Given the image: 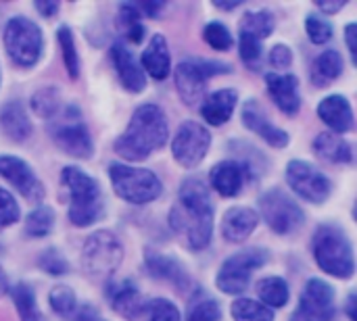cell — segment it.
Masks as SVG:
<instances>
[{
  "mask_svg": "<svg viewBox=\"0 0 357 321\" xmlns=\"http://www.w3.org/2000/svg\"><path fill=\"white\" fill-rule=\"evenodd\" d=\"M169 226L184 236L192 251H203L211 244L213 236V205L207 182L190 175L180 184L178 203L169 211Z\"/></svg>",
  "mask_w": 357,
  "mask_h": 321,
  "instance_id": "6da1fadb",
  "label": "cell"
},
{
  "mask_svg": "<svg viewBox=\"0 0 357 321\" xmlns=\"http://www.w3.org/2000/svg\"><path fill=\"white\" fill-rule=\"evenodd\" d=\"M167 138H169V125L163 109L159 104L146 102L134 111L128 130L115 140L113 148L121 159L140 163L149 159L155 150L163 148Z\"/></svg>",
  "mask_w": 357,
  "mask_h": 321,
  "instance_id": "7a4b0ae2",
  "label": "cell"
},
{
  "mask_svg": "<svg viewBox=\"0 0 357 321\" xmlns=\"http://www.w3.org/2000/svg\"><path fill=\"white\" fill-rule=\"evenodd\" d=\"M61 184L69 194V221L75 228H88L102 219L105 198L96 178L79 167L67 165L61 171Z\"/></svg>",
  "mask_w": 357,
  "mask_h": 321,
  "instance_id": "3957f363",
  "label": "cell"
},
{
  "mask_svg": "<svg viewBox=\"0 0 357 321\" xmlns=\"http://www.w3.org/2000/svg\"><path fill=\"white\" fill-rule=\"evenodd\" d=\"M312 253L318 267L339 280H349L356 274L354 244L347 232L337 224H322L312 236Z\"/></svg>",
  "mask_w": 357,
  "mask_h": 321,
  "instance_id": "277c9868",
  "label": "cell"
},
{
  "mask_svg": "<svg viewBox=\"0 0 357 321\" xmlns=\"http://www.w3.org/2000/svg\"><path fill=\"white\" fill-rule=\"evenodd\" d=\"M48 134L50 140L69 157L90 159L94 155V142L90 130L82 117L79 107L73 102L63 104L61 111L52 119H48Z\"/></svg>",
  "mask_w": 357,
  "mask_h": 321,
  "instance_id": "5b68a950",
  "label": "cell"
},
{
  "mask_svg": "<svg viewBox=\"0 0 357 321\" xmlns=\"http://www.w3.org/2000/svg\"><path fill=\"white\" fill-rule=\"evenodd\" d=\"M109 178L115 194L130 205H149L163 194V184L159 175L144 167L111 163Z\"/></svg>",
  "mask_w": 357,
  "mask_h": 321,
  "instance_id": "8992f818",
  "label": "cell"
},
{
  "mask_svg": "<svg viewBox=\"0 0 357 321\" xmlns=\"http://www.w3.org/2000/svg\"><path fill=\"white\" fill-rule=\"evenodd\" d=\"M232 73V65L211 58H184L174 69L176 90L184 104L195 107L205 100L207 81L213 75Z\"/></svg>",
  "mask_w": 357,
  "mask_h": 321,
  "instance_id": "52a82bcc",
  "label": "cell"
},
{
  "mask_svg": "<svg viewBox=\"0 0 357 321\" xmlns=\"http://www.w3.org/2000/svg\"><path fill=\"white\" fill-rule=\"evenodd\" d=\"M6 54L17 67H33L44 50V33L40 25L27 17H13L4 25L2 36Z\"/></svg>",
  "mask_w": 357,
  "mask_h": 321,
  "instance_id": "ba28073f",
  "label": "cell"
},
{
  "mask_svg": "<svg viewBox=\"0 0 357 321\" xmlns=\"http://www.w3.org/2000/svg\"><path fill=\"white\" fill-rule=\"evenodd\" d=\"M123 261L121 240L109 232L98 230L90 234L82 249V267L94 280H109Z\"/></svg>",
  "mask_w": 357,
  "mask_h": 321,
  "instance_id": "9c48e42d",
  "label": "cell"
},
{
  "mask_svg": "<svg viewBox=\"0 0 357 321\" xmlns=\"http://www.w3.org/2000/svg\"><path fill=\"white\" fill-rule=\"evenodd\" d=\"M259 217L278 236H291L305 224V213L282 188H272L259 196Z\"/></svg>",
  "mask_w": 357,
  "mask_h": 321,
  "instance_id": "30bf717a",
  "label": "cell"
},
{
  "mask_svg": "<svg viewBox=\"0 0 357 321\" xmlns=\"http://www.w3.org/2000/svg\"><path fill=\"white\" fill-rule=\"evenodd\" d=\"M268 261L270 253L266 249H245L241 253H234L222 263L215 276V284L224 295H241L247 290L253 272L264 267Z\"/></svg>",
  "mask_w": 357,
  "mask_h": 321,
  "instance_id": "8fae6325",
  "label": "cell"
},
{
  "mask_svg": "<svg viewBox=\"0 0 357 321\" xmlns=\"http://www.w3.org/2000/svg\"><path fill=\"white\" fill-rule=\"evenodd\" d=\"M287 184L299 198L312 205H324L333 194L331 178L324 175L316 165L301 159H295L287 165Z\"/></svg>",
  "mask_w": 357,
  "mask_h": 321,
  "instance_id": "7c38bea8",
  "label": "cell"
},
{
  "mask_svg": "<svg viewBox=\"0 0 357 321\" xmlns=\"http://www.w3.org/2000/svg\"><path fill=\"white\" fill-rule=\"evenodd\" d=\"M211 146V134L197 121H184L172 142V157L184 169H195L203 163Z\"/></svg>",
  "mask_w": 357,
  "mask_h": 321,
  "instance_id": "4fadbf2b",
  "label": "cell"
},
{
  "mask_svg": "<svg viewBox=\"0 0 357 321\" xmlns=\"http://www.w3.org/2000/svg\"><path fill=\"white\" fill-rule=\"evenodd\" d=\"M333 318H335V288L320 278L307 280L299 305L291 315V321H333Z\"/></svg>",
  "mask_w": 357,
  "mask_h": 321,
  "instance_id": "5bb4252c",
  "label": "cell"
},
{
  "mask_svg": "<svg viewBox=\"0 0 357 321\" xmlns=\"http://www.w3.org/2000/svg\"><path fill=\"white\" fill-rule=\"evenodd\" d=\"M0 178H4L25 201L42 205L46 190L27 161L13 155H0Z\"/></svg>",
  "mask_w": 357,
  "mask_h": 321,
  "instance_id": "9a60e30c",
  "label": "cell"
},
{
  "mask_svg": "<svg viewBox=\"0 0 357 321\" xmlns=\"http://www.w3.org/2000/svg\"><path fill=\"white\" fill-rule=\"evenodd\" d=\"M241 117H243L245 127L251 130L253 134H257V136H259L264 142H268L272 148H284V146H289L291 136H289L282 127H278V125H274V123L270 121L268 113L264 111V107H261L257 100L249 98V100L243 104V109H241Z\"/></svg>",
  "mask_w": 357,
  "mask_h": 321,
  "instance_id": "2e32d148",
  "label": "cell"
},
{
  "mask_svg": "<svg viewBox=\"0 0 357 321\" xmlns=\"http://www.w3.org/2000/svg\"><path fill=\"white\" fill-rule=\"evenodd\" d=\"M253 173L249 171V167L243 163V161H236V159H228V161H222L218 163L211 171H209V186L226 196V198H232V196H238L247 184V180L251 178Z\"/></svg>",
  "mask_w": 357,
  "mask_h": 321,
  "instance_id": "e0dca14e",
  "label": "cell"
},
{
  "mask_svg": "<svg viewBox=\"0 0 357 321\" xmlns=\"http://www.w3.org/2000/svg\"><path fill=\"white\" fill-rule=\"evenodd\" d=\"M105 297L109 299L115 313L123 315L126 320L130 321L136 320L146 309L142 292L138 290V286L130 278L119 280V282H109L107 288H105Z\"/></svg>",
  "mask_w": 357,
  "mask_h": 321,
  "instance_id": "ac0fdd59",
  "label": "cell"
},
{
  "mask_svg": "<svg viewBox=\"0 0 357 321\" xmlns=\"http://www.w3.org/2000/svg\"><path fill=\"white\" fill-rule=\"evenodd\" d=\"M268 94L276 102V107L287 115L295 117L301 109V94H299V79L293 73H268L266 75Z\"/></svg>",
  "mask_w": 357,
  "mask_h": 321,
  "instance_id": "d6986e66",
  "label": "cell"
},
{
  "mask_svg": "<svg viewBox=\"0 0 357 321\" xmlns=\"http://www.w3.org/2000/svg\"><path fill=\"white\" fill-rule=\"evenodd\" d=\"M144 269L151 278L155 280H165L169 284H174L178 290H186L190 288V276L186 272V267L182 265L180 259L163 255L159 251H146L144 253Z\"/></svg>",
  "mask_w": 357,
  "mask_h": 321,
  "instance_id": "ffe728a7",
  "label": "cell"
},
{
  "mask_svg": "<svg viewBox=\"0 0 357 321\" xmlns=\"http://www.w3.org/2000/svg\"><path fill=\"white\" fill-rule=\"evenodd\" d=\"M111 58L115 65V71L119 75V81L123 88L132 94H140L146 88V73L142 71L140 61L123 46V42H115L111 46Z\"/></svg>",
  "mask_w": 357,
  "mask_h": 321,
  "instance_id": "44dd1931",
  "label": "cell"
},
{
  "mask_svg": "<svg viewBox=\"0 0 357 321\" xmlns=\"http://www.w3.org/2000/svg\"><path fill=\"white\" fill-rule=\"evenodd\" d=\"M318 117L333 130V134H347L354 127V109L347 96L343 94H331L320 100L318 104Z\"/></svg>",
  "mask_w": 357,
  "mask_h": 321,
  "instance_id": "7402d4cb",
  "label": "cell"
},
{
  "mask_svg": "<svg viewBox=\"0 0 357 321\" xmlns=\"http://www.w3.org/2000/svg\"><path fill=\"white\" fill-rule=\"evenodd\" d=\"M257 224H259L257 211H253L251 207H232L224 213L222 236L232 244H241L255 232Z\"/></svg>",
  "mask_w": 357,
  "mask_h": 321,
  "instance_id": "603a6c76",
  "label": "cell"
},
{
  "mask_svg": "<svg viewBox=\"0 0 357 321\" xmlns=\"http://www.w3.org/2000/svg\"><path fill=\"white\" fill-rule=\"evenodd\" d=\"M236 104H238V92L234 88H222L205 96L201 104V115L209 125L218 127L230 121Z\"/></svg>",
  "mask_w": 357,
  "mask_h": 321,
  "instance_id": "cb8c5ba5",
  "label": "cell"
},
{
  "mask_svg": "<svg viewBox=\"0 0 357 321\" xmlns=\"http://www.w3.org/2000/svg\"><path fill=\"white\" fill-rule=\"evenodd\" d=\"M31 121L21 100H10L0 107V132L13 142H25L31 136Z\"/></svg>",
  "mask_w": 357,
  "mask_h": 321,
  "instance_id": "d4e9b609",
  "label": "cell"
},
{
  "mask_svg": "<svg viewBox=\"0 0 357 321\" xmlns=\"http://www.w3.org/2000/svg\"><path fill=\"white\" fill-rule=\"evenodd\" d=\"M142 71L155 79H165L172 73V56L167 48V40L163 33H155L142 52Z\"/></svg>",
  "mask_w": 357,
  "mask_h": 321,
  "instance_id": "484cf974",
  "label": "cell"
},
{
  "mask_svg": "<svg viewBox=\"0 0 357 321\" xmlns=\"http://www.w3.org/2000/svg\"><path fill=\"white\" fill-rule=\"evenodd\" d=\"M314 150H316L318 157H322L324 161L335 163V165H347V163L354 161L351 144L343 136L333 134V132L318 134L316 140H314Z\"/></svg>",
  "mask_w": 357,
  "mask_h": 321,
  "instance_id": "4316f807",
  "label": "cell"
},
{
  "mask_svg": "<svg viewBox=\"0 0 357 321\" xmlns=\"http://www.w3.org/2000/svg\"><path fill=\"white\" fill-rule=\"evenodd\" d=\"M343 73V56L337 50H324L316 56L312 65V84L316 88H326L333 81H337Z\"/></svg>",
  "mask_w": 357,
  "mask_h": 321,
  "instance_id": "83f0119b",
  "label": "cell"
},
{
  "mask_svg": "<svg viewBox=\"0 0 357 321\" xmlns=\"http://www.w3.org/2000/svg\"><path fill=\"white\" fill-rule=\"evenodd\" d=\"M274 27H276V21H274V15L270 10H266V8L247 10L238 23V36L264 42L266 38L272 36Z\"/></svg>",
  "mask_w": 357,
  "mask_h": 321,
  "instance_id": "f1b7e54d",
  "label": "cell"
},
{
  "mask_svg": "<svg viewBox=\"0 0 357 321\" xmlns=\"http://www.w3.org/2000/svg\"><path fill=\"white\" fill-rule=\"evenodd\" d=\"M255 288H257V297L261 305H266L268 309H280L289 303L291 290H289L287 280L280 276H268L259 280Z\"/></svg>",
  "mask_w": 357,
  "mask_h": 321,
  "instance_id": "f546056e",
  "label": "cell"
},
{
  "mask_svg": "<svg viewBox=\"0 0 357 321\" xmlns=\"http://www.w3.org/2000/svg\"><path fill=\"white\" fill-rule=\"evenodd\" d=\"M8 292H10V299L15 303L19 321H46V318L42 315V311L36 305V295H33V288L29 284L21 282V284L13 286Z\"/></svg>",
  "mask_w": 357,
  "mask_h": 321,
  "instance_id": "4dcf8cb0",
  "label": "cell"
},
{
  "mask_svg": "<svg viewBox=\"0 0 357 321\" xmlns=\"http://www.w3.org/2000/svg\"><path fill=\"white\" fill-rule=\"evenodd\" d=\"M222 320V309L220 303L209 297L205 290H197L190 299L186 321H220Z\"/></svg>",
  "mask_w": 357,
  "mask_h": 321,
  "instance_id": "1f68e13d",
  "label": "cell"
},
{
  "mask_svg": "<svg viewBox=\"0 0 357 321\" xmlns=\"http://www.w3.org/2000/svg\"><path fill=\"white\" fill-rule=\"evenodd\" d=\"M54 228V211L48 205H38L27 217L23 232L27 238H44L52 232Z\"/></svg>",
  "mask_w": 357,
  "mask_h": 321,
  "instance_id": "d6a6232c",
  "label": "cell"
},
{
  "mask_svg": "<svg viewBox=\"0 0 357 321\" xmlns=\"http://www.w3.org/2000/svg\"><path fill=\"white\" fill-rule=\"evenodd\" d=\"M63 107V100H61V92L54 88V86H46V88H40L33 96H31V109L38 117L42 119H52Z\"/></svg>",
  "mask_w": 357,
  "mask_h": 321,
  "instance_id": "836d02e7",
  "label": "cell"
},
{
  "mask_svg": "<svg viewBox=\"0 0 357 321\" xmlns=\"http://www.w3.org/2000/svg\"><path fill=\"white\" fill-rule=\"evenodd\" d=\"M230 313L234 321H274V311L253 299H236Z\"/></svg>",
  "mask_w": 357,
  "mask_h": 321,
  "instance_id": "e575fe53",
  "label": "cell"
},
{
  "mask_svg": "<svg viewBox=\"0 0 357 321\" xmlns=\"http://www.w3.org/2000/svg\"><path fill=\"white\" fill-rule=\"evenodd\" d=\"M56 40H59V46H61V52H63V61H65V69L69 73L71 79H77L79 77V54H77V46H75V40H73V33L67 25H61L56 29Z\"/></svg>",
  "mask_w": 357,
  "mask_h": 321,
  "instance_id": "d590c367",
  "label": "cell"
},
{
  "mask_svg": "<svg viewBox=\"0 0 357 321\" xmlns=\"http://www.w3.org/2000/svg\"><path fill=\"white\" fill-rule=\"evenodd\" d=\"M48 301H50V307L56 315L65 318V320H71L75 309H77V299H75V292L65 286V284H59L50 290L48 295Z\"/></svg>",
  "mask_w": 357,
  "mask_h": 321,
  "instance_id": "8d00e7d4",
  "label": "cell"
},
{
  "mask_svg": "<svg viewBox=\"0 0 357 321\" xmlns=\"http://www.w3.org/2000/svg\"><path fill=\"white\" fill-rule=\"evenodd\" d=\"M38 265L40 269H44L48 276H65L69 274V263L67 259L63 257V253L54 246L50 249H44L40 255H38Z\"/></svg>",
  "mask_w": 357,
  "mask_h": 321,
  "instance_id": "74e56055",
  "label": "cell"
},
{
  "mask_svg": "<svg viewBox=\"0 0 357 321\" xmlns=\"http://www.w3.org/2000/svg\"><path fill=\"white\" fill-rule=\"evenodd\" d=\"M305 31L314 44H326L333 38V25L318 13H310L305 17Z\"/></svg>",
  "mask_w": 357,
  "mask_h": 321,
  "instance_id": "f35d334b",
  "label": "cell"
},
{
  "mask_svg": "<svg viewBox=\"0 0 357 321\" xmlns=\"http://www.w3.org/2000/svg\"><path fill=\"white\" fill-rule=\"evenodd\" d=\"M203 38H205V42H207L213 50H228V48L232 46V33H230V29H228L224 23H220V21L207 23L205 29H203Z\"/></svg>",
  "mask_w": 357,
  "mask_h": 321,
  "instance_id": "ab89813d",
  "label": "cell"
},
{
  "mask_svg": "<svg viewBox=\"0 0 357 321\" xmlns=\"http://www.w3.org/2000/svg\"><path fill=\"white\" fill-rule=\"evenodd\" d=\"M238 54H241L243 63H245L249 69L257 71L259 65H261V54H264L261 42L251 40V38H245V36H238Z\"/></svg>",
  "mask_w": 357,
  "mask_h": 321,
  "instance_id": "60d3db41",
  "label": "cell"
},
{
  "mask_svg": "<svg viewBox=\"0 0 357 321\" xmlns=\"http://www.w3.org/2000/svg\"><path fill=\"white\" fill-rule=\"evenodd\" d=\"M19 219H21V209H19L15 196L8 190L0 188V228L15 226Z\"/></svg>",
  "mask_w": 357,
  "mask_h": 321,
  "instance_id": "b9f144b4",
  "label": "cell"
},
{
  "mask_svg": "<svg viewBox=\"0 0 357 321\" xmlns=\"http://www.w3.org/2000/svg\"><path fill=\"white\" fill-rule=\"evenodd\" d=\"M146 307H149V313H151L149 321H182L180 309L167 299H155Z\"/></svg>",
  "mask_w": 357,
  "mask_h": 321,
  "instance_id": "7bdbcfd3",
  "label": "cell"
},
{
  "mask_svg": "<svg viewBox=\"0 0 357 321\" xmlns=\"http://www.w3.org/2000/svg\"><path fill=\"white\" fill-rule=\"evenodd\" d=\"M270 65H272L274 69H278L276 73L289 69V67L293 65V50H291L289 46H284V44H276V46L270 50Z\"/></svg>",
  "mask_w": 357,
  "mask_h": 321,
  "instance_id": "ee69618b",
  "label": "cell"
},
{
  "mask_svg": "<svg viewBox=\"0 0 357 321\" xmlns=\"http://www.w3.org/2000/svg\"><path fill=\"white\" fill-rule=\"evenodd\" d=\"M140 10L136 8V4L134 2H126V4H121L119 6V21L126 25V29H130V27H134V25H138V23H142L140 21Z\"/></svg>",
  "mask_w": 357,
  "mask_h": 321,
  "instance_id": "f6af8a7d",
  "label": "cell"
},
{
  "mask_svg": "<svg viewBox=\"0 0 357 321\" xmlns=\"http://www.w3.org/2000/svg\"><path fill=\"white\" fill-rule=\"evenodd\" d=\"M71 321H107V320L102 318V313H100L94 305L86 303V305H82V307H77V309H75V313H73Z\"/></svg>",
  "mask_w": 357,
  "mask_h": 321,
  "instance_id": "bcb514c9",
  "label": "cell"
},
{
  "mask_svg": "<svg viewBox=\"0 0 357 321\" xmlns=\"http://www.w3.org/2000/svg\"><path fill=\"white\" fill-rule=\"evenodd\" d=\"M136 8L140 10V15L144 13L146 17H157L163 8H165V2H155V0H146V2H134Z\"/></svg>",
  "mask_w": 357,
  "mask_h": 321,
  "instance_id": "7dc6e473",
  "label": "cell"
},
{
  "mask_svg": "<svg viewBox=\"0 0 357 321\" xmlns=\"http://www.w3.org/2000/svg\"><path fill=\"white\" fill-rule=\"evenodd\" d=\"M33 6H36V10H38L42 17H46V19H50V17H54V15L59 13V2H54V0H38Z\"/></svg>",
  "mask_w": 357,
  "mask_h": 321,
  "instance_id": "c3c4849f",
  "label": "cell"
},
{
  "mask_svg": "<svg viewBox=\"0 0 357 321\" xmlns=\"http://www.w3.org/2000/svg\"><path fill=\"white\" fill-rule=\"evenodd\" d=\"M316 6H318L324 15H335V13H339V10L345 6V2H343V0H328V2L316 0Z\"/></svg>",
  "mask_w": 357,
  "mask_h": 321,
  "instance_id": "681fc988",
  "label": "cell"
},
{
  "mask_svg": "<svg viewBox=\"0 0 357 321\" xmlns=\"http://www.w3.org/2000/svg\"><path fill=\"white\" fill-rule=\"evenodd\" d=\"M356 29H357L356 23H349V25L345 27V40H347V46H349V54H351V61H354V63H356V56H357Z\"/></svg>",
  "mask_w": 357,
  "mask_h": 321,
  "instance_id": "f907efd6",
  "label": "cell"
},
{
  "mask_svg": "<svg viewBox=\"0 0 357 321\" xmlns=\"http://www.w3.org/2000/svg\"><path fill=\"white\" fill-rule=\"evenodd\" d=\"M241 4H243L241 0H213V6L220 8V10H234Z\"/></svg>",
  "mask_w": 357,
  "mask_h": 321,
  "instance_id": "816d5d0a",
  "label": "cell"
},
{
  "mask_svg": "<svg viewBox=\"0 0 357 321\" xmlns=\"http://www.w3.org/2000/svg\"><path fill=\"white\" fill-rule=\"evenodd\" d=\"M347 315H349V320H351V321H357L356 295H354V292H351V295H349V299H347Z\"/></svg>",
  "mask_w": 357,
  "mask_h": 321,
  "instance_id": "f5cc1de1",
  "label": "cell"
},
{
  "mask_svg": "<svg viewBox=\"0 0 357 321\" xmlns=\"http://www.w3.org/2000/svg\"><path fill=\"white\" fill-rule=\"evenodd\" d=\"M6 290H8V278H6V274L2 272V267H0V297L6 295Z\"/></svg>",
  "mask_w": 357,
  "mask_h": 321,
  "instance_id": "db71d44e",
  "label": "cell"
},
{
  "mask_svg": "<svg viewBox=\"0 0 357 321\" xmlns=\"http://www.w3.org/2000/svg\"><path fill=\"white\" fill-rule=\"evenodd\" d=\"M0 253H2V244H0Z\"/></svg>",
  "mask_w": 357,
  "mask_h": 321,
  "instance_id": "11a10c76",
  "label": "cell"
}]
</instances>
